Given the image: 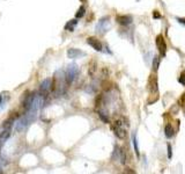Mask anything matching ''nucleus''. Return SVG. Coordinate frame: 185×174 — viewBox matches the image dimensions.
<instances>
[{
  "label": "nucleus",
  "mask_w": 185,
  "mask_h": 174,
  "mask_svg": "<svg viewBox=\"0 0 185 174\" xmlns=\"http://www.w3.org/2000/svg\"><path fill=\"white\" fill-rule=\"evenodd\" d=\"M4 93H2V94H0V107H1V106H2V103H4Z\"/></svg>",
  "instance_id": "nucleus-21"
},
{
  "label": "nucleus",
  "mask_w": 185,
  "mask_h": 174,
  "mask_svg": "<svg viewBox=\"0 0 185 174\" xmlns=\"http://www.w3.org/2000/svg\"><path fill=\"white\" fill-rule=\"evenodd\" d=\"M153 16H154V19H161V14H159L157 11H154Z\"/></svg>",
  "instance_id": "nucleus-19"
},
{
  "label": "nucleus",
  "mask_w": 185,
  "mask_h": 174,
  "mask_svg": "<svg viewBox=\"0 0 185 174\" xmlns=\"http://www.w3.org/2000/svg\"><path fill=\"white\" fill-rule=\"evenodd\" d=\"M86 53L83 51H81L80 49H74V48H71L67 50V57L71 58V59H75V58H80L82 56H85Z\"/></svg>",
  "instance_id": "nucleus-9"
},
{
  "label": "nucleus",
  "mask_w": 185,
  "mask_h": 174,
  "mask_svg": "<svg viewBox=\"0 0 185 174\" xmlns=\"http://www.w3.org/2000/svg\"><path fill=\"white\" fill-rule=\"evenodd\" d=\"M178 81H179V84L185 85V71L180 72V75L178 77Z\"/></svg>",
  "instance_id": "nucleus-17"
},
{
  "label": "nucleus",
  "mask_w": 185,
  "mask_h": 174,
  "mask_svg": "<svg viewBox=\"0 0 185 174\" xmlns=\"http://www.w3.org/2000/svg\"><path fill=\"white\" fill-rule=\"evenodd\" d=\"M167 148H168V158L171 159V157H172V150H171V145H170V144H168V145H167Z\"/></svg>",
  "instance_id": "nucleus-18"
},
{
  "label": "nucleus",
  "mask_w": 185,
  "mask_h": 174,
  "mask_svg": "<svg viewBox=\"0 0 185 174\" xmlns=\"http://www.w3.org/2000/svg\"><path fill=\"white\" fill-rule=\"evenodd\" d=\"M76 25H78V19L75 17V19H73V20H69V21L65 25V29H66V30H68V32H73Z\"/></svg>",
  "instance_id": "nucleus-11"
},
{
  "label": "nucleus",
  "mask_w": 185,
  "mask_h": 174,
  "mask_svg": "<svg viewBox=\"0 0 185 174\" xmlns=\"http://www.w3.org/2000/svg\"><path fill=\"white\" fill-rule=\"evenodd\" d=\"M148 91L150 93H156L159 91V85H157V77L155 74H150L148 79Z\"/></svg>",
  "instance_id": "nucleus-6"
},
{
  "label": "nucleus",
  "mask_w": 185,
  "mask_h": 174,
  "mask_svg": "<svg viewBox=\"0 0 185 174\" xmlns=\"http://www.w3.org/2000/svg\"><path fill=\"white\" fill-rule=\"evenodd\" d=\"M85 13H86L85 6H81L79 10H78V12L75 13V17H76V19H80V17H82V16L85 15Z\"/></svg>",
  "instance_id": "nucleus-15"
},
{
  "label": "nucleus",
  "mask_w": 185,
  "mask_h": 174,
  "mask_svg": "<svg viewBox=\"0 0 185 174\" xmlns=\"http://www.w3.org/2000/svg\"><path fill=\"white\" fill-rule=\"evenodd\" d=\"M14 126V117L8 118L7 121H5L2 123V127H1V131H0V139L5 143V141H7L9 136H11L12 128Z\"/></svg>",
  "instance_id": "nucleus-2"
},
{
  "label": "nucleus",
  "mask_w": 185,
  "mask_h": 174,
  "mask_svg": "<svg viewBox=\"0 0 185 174\" xmlns=\"http://www.w3.org/2000/svg\"><path fill=\"white\" fill-rule=\"evenodd\" d=\"M110 17L109 16H105V17H102L100 21L97 22L96 25V30L101 34H104L105 32H108V29L110 28Z\"/></svg>",
  "instance_id": "nucleus-4"
},
{
  "label": "nucleus",
  "mask_w": 185,
  "mask_h": 174,
  "mask_svg": "<svg viewBox=\"0 0 185 174\" xmlns=\"http://www.w3.org/2000/svg\"><path fill=\"white\" fill-rule=\"evenodd\" d=\"M78 74H79V66L75 63L69 64L67 66V69H66V72H65V81H66V84H72Z\"/></svg>",
  "instance_id": "nucleus-3"
},
{
  "label": "nucleus",
  "mask_w": 185,
  "mask_h": 174,
  "mask_svg": "<svg viewBox=\"0 0 185 174\" xmlns=\"http://www.w3.org/2000/svg\"><path fill=\"white\" fill-rule=\"evenodd\" d=\"M164 132H165V137L167 138L174 137V135H175V130H174V128L171 127V124H167V126H165Z\"/></svg>",
  "instance_id": "nucleus-12"
},
{
  "label": "nucleus",
  "mask_w": 185,
  "mask_h": 174,
  "mask_svg": "<svg viewBox=\"0 0 185 174\" xmlns=\"http://www.w3.org/2000/svg\"><path fill=\"white\" fill-rule=\"evenodd\" d=\"M132 143H133V146H134V151H135L137 156L139 157L140 153H139V148H138V141H137V135H135V132H133V135H132Z\"/></svg>",
  "instance_id": "nucleus-13"
},
{
  "label": "nucleus",
  "mask_w": 185,
  "mask_h": 174,
  "mask_svg": "<svg viewBox=\"0 0 185 174\" xmlns=\"http://www.w3.org/2000/svg\"><path fill=\"white\" fill-rule=\"evenodd\" d=\"M87 43H88L93 49H95L96 51H102V50H103V45H102V43H101L100 40H98V38H96V37H88Z\"/></svg>",
  "instance_id": "nucleus-8"
},
{
  "label": "nucleus",
  "mask_w": 185,
  "mask_h": 174,
  "mask_svg": "<svg viewBox=\"0 0 185 174\" xmlns=\"http://www.w3.org/2000/svg\"><path fill=\"white\" fill-rule=\"evenodd\" d=\"M160 62H161V59H160L159 56H155V57L153 58V70L156 72L157 70H159L160 68Z\"/></svg>",
  "instance_id": "nucleus-14"
},
{
  "label": "nucleus",
  "mask_w": 185,
  "mask_h": 174,
  "mask_svg": "<svg viewBox=\"0 0 185 174\" xmlns=\"http://www.w3.org/2000/svg\"><path fill=\"white\" fill-rule=\"evenodd\" d=\"M176 20L179 22V23H182V25H184V26H185V19H182V17H177Z\"/></svg>",
  "instance_id": "nucleus-20"
},
{
  "label": "nucleus",
  "mask_w": 185,
  "mask_h": 174,
  "mask_svg": "<svg viewBox=\"0 0 185 174\" xmlns=\"http://www.w3.org/2000/svg\"><path fill=\"white\" fill-rule=\"evenodd\" d=\"M2 144H4V142L0 139V151H1V148H2Z\"/></svg>",
  "instance_id": "nucleus-23"
},
{
  "label": "nucleus",
  "mask_w": 185,
  "mask_h": 174,
  "mask_svg": "<svg viewBox=\"0 0 185 174\" xmlns=\"http://www.w3.org/2000/svg\"><path fill=\"white\" fill-rule=\"evenodd\" d=\"M97 114H98V116H100V118L102 120V121L105 122V123H109V118H108L106 114H103L101 110H97Z\"/></svg>",
  "instance_id": "nucleus-16"
},
{
  "label": "nucleus",
  "mask_w": 185,
  "mask_h": 174,
  "mask_svg": "<svg viewBox=\"0 0 185 174\" xmlns=\"http://www.w3.org/2000/svg\"><path fill=\"white\" fill-rule=\"evenodd\" d=\"M116 21L122 26H128L130 23H132L133 17L131 15H117Z\"/></svg>",
  "instance_id": "nucleus-10"
},
{
  "label": "nucleus",
  "mask_w": 185,
  "mask_h": 174,
  "mask_svg": "<svg viewBox=\"0 0 185 174\" xmlns=\"http://www.w3.org/2000/svg\"><path fill=\"white\" fill-rule=\"evenodd\" d=\"M180 101H182V103L185 106V93L183 94V96H182V100H180Z\"/></svg>",
  "instance_id": "nucleus-22"
},
{
  "label": "nucleus",
  "mask_w": 185,
  "mask_h": 174,
  "mask_svg": "<svg viewBox=\"0 0 185 174\" xmlns=\"http://www.w3.org/2000/svg\"><path fill=\"white\" fill-rule=\"evenodd\" d=\"M52 90V83H51V79H44L42 81V84L39 86V94H42L43 96L49 93V91Z\"/></svg>",
  "instance_id": "nucleus-7"
},
{
  "label": "nucleus",
  "mask_w": 185,
  "mask_h": 174,
  "mask_svg": "<svg viewBox=\"0 0 185 174\" xmlns=\"http://www.w3.org/2000/svg\"><path fill=\"white\" fill-rule=\"evenodd\" d=\"M156 47H157V50L160 52V56L164 57L167 55V43H165V40L162 35L156 36Z\"/></svg>",
  "instance_id": "nucleus-5"
},
{
  "label": "nucleus",
  "mask_w": 185,
  "mask_h": 174,
  "mask_svg": "<svg viewBox=\"0 0 185 174\" xmlns=\"http://www.w3.org/2000/svg\"><path fill=\"white\" fill-rule=\"evenodd\" d=\"M127 127H128V123H125L124 118H122V120H118V121L113 122L111 124V130L113 131V133L119 139H124V138L126 137Z\"/></svg>",
  "instance_id": "nucleus-1"
},
{
  "label": "nucleus",
  "mask_w": 185,
  "mask_h": 174,
  "mask_svg": "<svg viewBox=\"0 0 185 174\" xmlns=\"http://www.w3.org/2000/svg\"><path fill=\"white\" fill-rule=\"evenodd\" d=\"M184 113H185V111H184Z\"/></svg>",
  "instance_id": "nucleus-24"
}]
</instances>
